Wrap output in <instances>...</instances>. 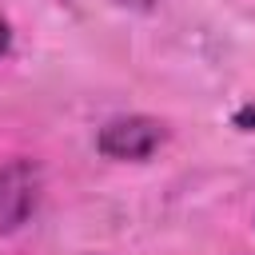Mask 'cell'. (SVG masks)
Here are the masks:
<instances>
[{"label": "cell", "instance_id": "6da1fadb", "mask_svg": "<svg viewBox=\"0 0 255 255\" xmlns=\"http://www.w3.org/2000/svg\"><path fill=\"white\" fill-rule=\"evenodd\" d=\"M163 139H167V128L155 116H116V120H108L100 128L96 147L108 159H120V163L131 159V163H139V159L155 155Z\"/></svg>", "mask_w": 255, "mask_h": 255}, {"label": "cell", "instance_id": "7a4b0ae2", "mask_svg": "<svg viewBox=\"0 0 255 255\" xmlns=\"http://www.w3.org/2000/svg\"><path fill=\"white\" fill-rule=\"evenodd\" d=\"M44 191V175L36 159H8L0 167V235L20 231Z\"/></svg>", "mask_w": 255, "mask_h": 255}, {"label": "cell", "instance_id": "3957f363", "mask_svg": "<svg viewBox=\"0 0 255 255\" xmlns=\"http://www.w3.org/2000/svg\"><path fill=\"white\" fill-rule=\"evenodd\" d=\"M8 40H12V32H8V24H4V20H0V56H4V52H8Z\"/></svg>", "mask_w": 255, "mask_h": 255}]
</instances>
